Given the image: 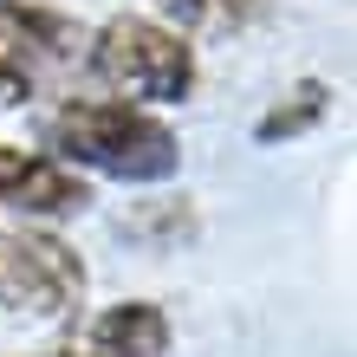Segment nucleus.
I'll return each instance as SVG.
<instances>
[{
	"label": "nucleus",
	"mask_w": 357,
	"mask_h": 357,
	"mask_svg": "<svg viewBox=\"0 0 357 357\" xmlns=\"http://www.w3.org/2000/svg\"><path fill=\"white\" fill-rule=\"evenodd\" d=\"M46 143H52V162L98 169L117 182H162L182 162L169 123L123 98H66L46 117Z\"/></svg>",
	"instance_id": "nucleus-1"
},
{
	"label": "nucleus",
	"mask_w": 357,
	"mask_h": 357,
	"mask_svg": "<svg viewBox=\"0 0 357 357\" xmlns=\"http://www.w3.org/2000/svg\"><path fill=\"white\" fill-rule=\"evenodd\" d=\"M85 66L98 72V85H111L123 104H182L195 91V46L162 26L156 13H117L111 26L91 33Z\"/></svg>",
	"instance_id": "nucleus-2"
},
{
	"label": "nucleus",
	"mask_w": 357,
	"mask_h": 357,
	"mask_svg": "<svg viewBox=\"0 0 357 357\" xmlns=\"http://www.w3.org/2000/svg\"><path fill=\"white\" fill-rule=\"evenodd\" d=\"M91 33L46 0H0V104L59 91L85 66Z\"/></svg>",
	"instance_id": "nucleus-3"
},
{
	"label": "nucleus",
	"mask_w": 357,
	"mask_h": 357,
	"mask_svg": "<svg viewBox=\"0 0 357 357\" xmlns=\"http://www.w3.org/2000/svg\"><path fill=\"white\" fill-rule=\"evenodd\" d=\"M85 299V260L46 227H0V305L33 319H66Z\"/></svg>",
	"instance_id": "nucleus-4"
},
{
	"label": "nucleus",
	"mask_w": 357,
	"mask_h": 357,
	"mask_svg": "<svg viewBox=\"0 0 357 357\" xmlns=\"http://www.w3.org/2000/svg\"><path fill=\"white\" fill-rule=\"evenodd\" d=\"M85 202H91V188L78 169L0 143V215L7 208H20V215H78Z\"/></svg>",
	"instance_id": "nucleus-5"
},
{
	"label": "nucleus",
	"mask_w": 357,
	"mask_h": 357,
	"mask_svg": "<svg viewBox=\"0 0 357 357\" xmlns=\"http://www.w3.org/2000/svg\"><path fill=\"white\" fill-rule=\"evenodd\" d=\"M85 344L104 351V357H162L169 351V319H162V305H150V299H123V305L91 319Z\"/></svg>",
	"instance_id": "nucleus-6"
},
{
	"label": "nucleus",
	"mask_w": 357,
	"mask_h": 357,
	"mask_svg": "<svg viewBox=\"0 0 357 357\" xmlns=\"http://www.w3.org/2000/svg\"><path fill=\"white\" fill-rule=\"evenodd\" d=\"M325 104H331V91L319 85V78H305L292 98H280L273 111L260 117V143H280V137H299V130H312V123L325 117Z\"/></svg>",
	"instance_id": "nucleus-7"
},
{
	"label": "nucleus",
	"mask_w": 357,
	"mask_h": 357,
	"mask_svg": "<svg viewBox=\"0 0 357 357\" xmlns=\"http://www.w3.org/2000/svg\"><path fill=\"white\" fill-rule=\"evenodd\" d=\"M46 357H104V351H91V344H72V351H46Z\"/></svg>",
	"instance_id": "nucleus-8"
}]
</instances>
